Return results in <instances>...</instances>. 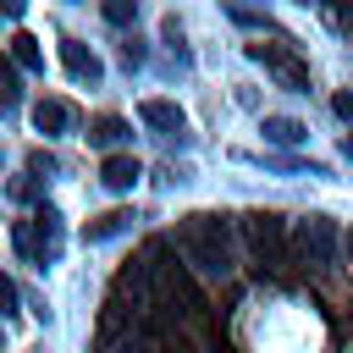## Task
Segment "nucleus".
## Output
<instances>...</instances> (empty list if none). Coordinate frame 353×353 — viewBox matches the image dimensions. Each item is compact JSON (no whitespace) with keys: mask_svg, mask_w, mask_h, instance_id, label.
<instances>
[{"mask_svg":"<svg viewBox=\"0 0 353 353\" xmlns=\"http://www.w3.org/2000/svg\"><path fill=\"white\" fill-rule=\"evenodd\" d=\"M176 248H182L188 265L204 270L210 281H226V276H232V226H226V215H210V210L182 215V226H176Z\"/></svg>","mask_w":353,"mask_h":353,"instance_id":"f257e3e1","label":"nucleus"},{"mask_svg":"<svg viewBox=\"0 0 353 353\" xmlns=\"http://www.w3.org/2000/svg\"><path fill=\"white\" fill-rule=\"evenodd\" d=\"M243 237H248V248H254V259L259 265H281V254H287V221L276 215V210H248L243 215Z\"/></svg>","mask_w":353,"mask_h":353,"instance_id":"f03ea898","label":"nucleus"},{"mask_svg":"<svg viewBox=\"0 0 353 353\" xmlns=\"http://www.w3.org/2000/svg\"><path fill=\"white\" fill-rule=\"evenodd\" d=\"M11 243H17L28 259L50 265V259L61 254V221H55V210H39L33 221H17V226H11Z\"/></svg>","mask_w":353,"mask_h":353,"instance_id":"7ed1b4c3","label":"nucleus"},{"mask_svg":"<svg viewBox=\"0 0 353 353\" xmlns=\"http://www.w3.org/2000/svg\"><path fill=\"white\" fill-rule=\"evenodd\" d=\"M336 221L331 215H309L303 226H298V259L303 265H314V270H331L336 265Z\"/></svg>","mask_w":353,"mask_h":353,"instance_id":"20e7f679","label":"nucleus"},{"mask_svg":"<svg viewBox=\"0 0 353 353\" xmlns=\"http://www.w3.org/2000/svg\"><path fill=\"white\" fill-rule=\"evenodd\" d=\"M248 55H254L259 66H270V72H276V77H281L292 94H309V66H303V61H298L287 44H248Z\"/></svg>","mask_w":353,"mask_h":353,"instance_id":"39448f33","label":"nucleus"},{"mask_svg":"<svg viewBox=\"0 0 353 353\" xmlns=\"http://www.w3.org/2000/svg\"><path fill=\"white\" fill-rule=\"evenodd\" d=\"M138 116H143V127H154L160 138H176V143H188V138H193V132H188L182 105H171V99H143V105H138Z\"/></svg>","mask_w":353,"mask_h":353,"instance_id":"423d86ee","label":"nucleus"},{"mask_svg":"<svg viewBox=\"0 0 353 353\" xmlns=\"http://www.w3.org/2000/svg\"><path fill=\"white\" fill-rule=\"evenodd\" d=\"M61 66H66L77 83H99V77H105V61H99L83 39H61Z\"/></svg>","mask_w":353,"mask_h":353,"instance_id":"0eeeda50","label":"nucleus"},{"mask_svg":"<svg viewBox=\"0 0 353 353\" xmlns=\"http://www.w3.org/2000/svg\"><path fill=\"white\" fill-rule=\"evenodd\" d=\"M138 176H143V165H138L132 154H105V165H99V182H105L110 193H127Z\"/></svg>","mask_w":353,"mask_h":353,"instance_id":"6e6552de","label":"nucleus"},{"mask_svg":"<svg viewBox=\"0 0 353 353\" xmlns=\"http://www.w3.org/2000/svg\"><path fill=\"white\" fill-rule=\"evenodd\" d=\"M33 127L39 132H66L72 127V105L66 99H39L33 105Z\"/></svg>","mask_w":353,"mask_h":353,"instance_id":"1a4fd4ad","label":"nucleus"},{"mask_svg":"<svg viewBox=\"0 0 353 353\" xmlns=\"http://www.w3.org/2000/svg\"><path fill=\"white\" fill-rule=\"evenodd\" d=\"M132 226V210H105V215H94L88 226H83V237L88 243H105V237H121Z\"/></svg>","mask_w":353,"mask_h":353,"instance_id":"9d476101","label":"nucleus"},{"mask_svg":"<svg viewBox=\"0 0 353 353\" xmlns=\"http://www.w3.org/2000/svg\"><path fill=\"white\" fill-rule=\"evenodd\" d=\"M132 138V127L121 121V116H99V121H88V143H99V149H116V143H127Z\"/></svg>","mask_w":353,"mask_h":353,"instance_id":"9b49d317","label":"nucleus"},{"mask_svg":"<svg viewBox=\"0 0 353 353\" xmlns=\"http://www.w3.org/2000/svg\"><path fill=\"white\" fill-rule=\"evenodd\" d=\"M265 138H270V143H303L309 127H303L298 116H265Z\"/></svg>","mask_w":353,"mask_h":353,"instance_id":"f8f14e48","label":"nucleus"},{"mask_svg":"<svg viewBox=\"0 0 353 353\" xmlns=\"http://www.w3.org/2000/svg\"><path fill=\"white\" fill-rule=\"evenodd\" d=\"M11 61L28 66V72H39V39H33V33H17V39H11Z\"/></svg>","mask_w":353,"mask_h":353,"instance_id":"ddd939ff","label":"nucleus"},{"mask_svg":"<svg viewBox=\"0 0 353 353\" xmlns=\"http://www.w3.org/2000/svg\"><path fill=\"white\" fill-rule=\"evenodd\" d=\"M0 105H17V61H0Z\"/></svg>","mask_w":353,"mask_h":353,"instance_id":"4468645a","label":"nucleus"},{"mask_svg":"<svg viewBox=\"0 0 353 353\" xmlns=\"http://www.w3.org/2000/svg\"><path fill=\"white\" fill-rule=\"evenodd\" d=\"M105 17H110L116 28H127V22L138 17V6H127V0H110V6H105Z\"/></svg>","mask_w":353,"mask_h":353,"instance_id":"2eb2a0df","label":"nucleus"},{"mask_svg":"<svg viewBox=\"0 0 353 353\" xmlns=\"http://www.w3.org/2000/svg\"><path fill=\"white\" fill-rule=\"evenodd\" d=\"M6 314H17V281L11 276H0V320Z\"/></svg>","mask_w":353,"mask_h":353,"instance_id":"dca6fc26","label":"nucleus"},{"mask_svg":"<svg viewBox=\"0 0 353 353\" xmlns=\"http://www.w3.org/2000/svg\"><path fill=\"white\" fill-rule=\"evenodd\" d=\"M331 110H336L342 121H353V94H336V99H331Z\"/></svg>","mask_w":353,"mask_h":353,"instance_id":"f3484780","label":"nucleus"},{"mask_svg":"<svg viewBox=\"0 0 353 353\" xmlns=\"http://www.w3.org/2000/svg\"><path fill=\"white\" fill-rule=\"evenodd\" d=\"M121 61H127V66H138V61H143V50H138V39H127V44H121Z\"/></svg>","mask_w":353,"mask_h":353,"instance_id":"a211bd4d","label":"nucleus"},{"mask_svg":"<svg viewBox=\"0 0 353 353\" xmlns=\"http://www.w3.org/2000/svg\"><path fill=\"white\" fill-rule=\"evenodd\" d=\"M342 154H347V160H353V132H347V138H342Z\"/></svg>","mask_w":353,"mask_h":353,"instance_id":"6ab92c4d","label":"nucleus"},{"mask_svg":"<svg viewBox=\"0 0 353 353\" xmlns=\"http://www.w3.org/2000/svg\"><path fill=\"white\" fill-rule=\"evenodd\" d=\"M347 248H353V237H347Z\"/></svg>","mask_w":353,"mask_h":353,"instance_id":"aec40b11","label":"nucleus"}]
</instances>
